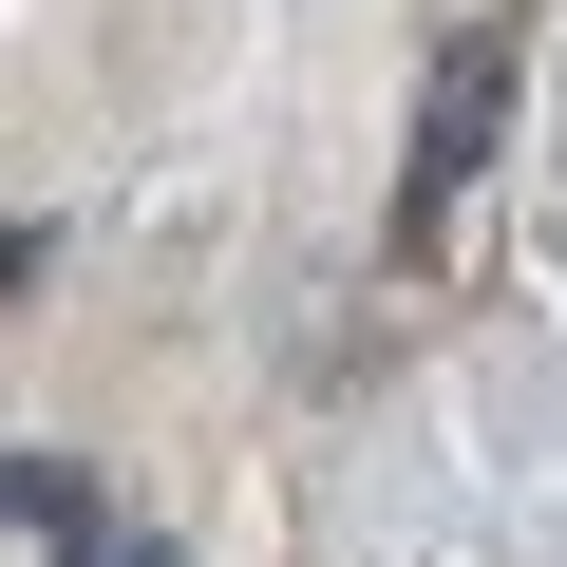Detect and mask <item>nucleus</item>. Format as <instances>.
Masks as SVG:
<instances>
[{
	"label": "nucleus",
	"mask_w": 567,
	"mask_h": 567,
	"mask_svg": "<svg viewBox=\"0 0 567 567\" xmlns=\"http://www.w3.org/2000/svg\"><path fill=\"white\" fill-rule=\"evenodd\" d=\"M20 529H39V567H133V548H114V511H95V473H76V454H20Z\"/></svg>",
	"instance_id": "nucleus-2"
},
{
	"label": "nucleus",
	"mask_w": 567,
	"mask_h": 567,
	"mask_svg": "<svg viewBox=\"0 0 567 567\" xmlns=\"http://www.w3.org/2000/svg\"><path fill=\"white\" fill-rule=\"evenodd\" d=\"M492 133H511V39H454L435 95H416V208H454V189L492 171Z\"/></svg>",
	"instance_id": "nucleus-1"
},
{
	"label": "nucleus",
	"mask_w": 567,
	"mask_h": 567,
	"mask_svg": "<svg viewBox=\"0 0 567 567\" xmlns=\"http://www.w3.org/2000/svg\"><path fill=\"white\" fill-rule=\"evenodd\" d=\"M133 567H171V548H133Z\"/></svg>",
	"instance_id": "nucleus-3"
}]
</instances>
